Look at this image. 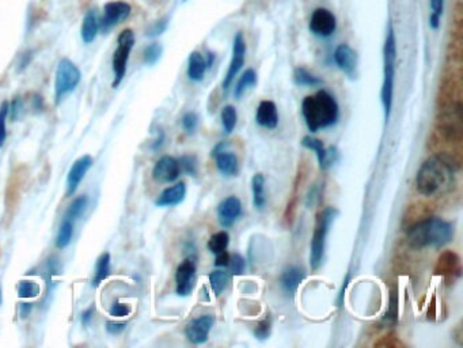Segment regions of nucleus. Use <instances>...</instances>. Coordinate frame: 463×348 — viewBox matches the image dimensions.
<instances>
[{"label": "nucleus", "mask_w": 463, "mask_h": 348, "mask_svg": "<svg viewBox=\"0 0 463 348\" xmlns=\"http://www.w3.org/2000/svg\"><path fill=\"white\" fill-rule=\"evenodd\" d=\"M455 162L447 155L430 157L416 175V188L427 198L443 196L455 187Z\"/></svg>", "instance_id": "obj_1"}, {"label": "nucleus", "mask_w": 463, "mask_h": 348, "mask_svg": "<svg viewBox=\"0 0 463 348\" xmlns=\"http://www.w3.org/2000/svg\"><path fill=\"white\" fill-rule=\"evenodd\" d=\"M408 244L413 249L441 248L454 238V226L437 216H427L407 229Z\"/></svg>", "instance_id": "obj_2"}, {"label": "nucleus", "mask_w": 463, "mask_h": 348, "mask_svg": "<svg viewBox=\"0 0 463 348\" xmlns=\"http://www.w3.org/2000/svg\"><path fill=\"white\" fill-rule=\"evenodd\" d=\"M301 113L308 131L314 134L334 125L340 117V108L329 91L320 90L303 100Z\"/></svg>", "instance_id": "obj_3"}, {"label": "nucleus", "mask_w": 463, "mask_h": 348, "mask_svg": "<svg viewBox=\"0 0 463 348\" xmlns=\"http://www.w3.org/2000/svg\"><path fill=\"white\" fill-rule=\"evenodd\" d=\"M395 60H397V40L393 25L387 28V34L383 47V85H382V104L384 109L386 122L390 118L393 95H394V81H395Z\"/></svg>", "instance_id": "obj_4"}, {"label": "nucleus", "mask_w": 463, "mask_h": 348, "mask_svg": "<svg viewBox=\"0 0 463 348\" xmlns=\"http://www.w3.org/2000/svg\"><path fill=\"white\" fill-rule=\"evenodd\" d=\"M336 216H337V209L333 207H327L318 215L317 225H315L313 239H311V251H310V265H311L313 271H317L322 264L327 232L330 230V226L334 222Z\"/></svg>", "instance_id": "obj_5"}, {"label": "nucleus", "mask_w": 463, "mask_h": 348, "mask_svg": "<svg viewBox=\"0 0 463 348\" xmlns=\"http://www.w3.org/2000/svg\"><path fill=\"white\" fill-rule=\"evenodd\" d=\"M82 79L81 70L70 58H61L57 64L55 78V101L60 104L61 100L72 93Z\"/></svg>", "instance_id": "obj_6"}, {"label": "nucleus", "mask_w": 463, "mask_h": 348, "mask_svg": "<svg viewBox=\"0 0 463 348\" xmlns=\"http://www.w3.org/2000/svg\"><path fill=\"white\" fill-rule=\"evenodd\" d=\"M134 45H135L134 30L125 29L124 31H121L117 38V48L113 55V72H114L113 87L114 88L121 85V82L127 74L128 60L134 49Z\"/></svg>", "instance_id": "obj_7"}, {"label": "nucleus", "mask_w": 463, "mask_h": 348, "mask_svg": "<svg viewBox=\"0 0 463 348\" xmlns=\"http://www.w3.org/2000/svg\"><path fill=\"white\" fill-rule=\"evenodd\" d=\"M131 11H132L131 6L125 1L117 0L107 3L104 7V15L102 18H100V30L107 34L118 24L124 22L131 15Z\"/></svg>", "instance_id": "obj_8"}, {"label": "nucleus", "mask_w": 463, "mask_h": 348, "mask_svg": "<svg viewBox=\"0 0 463 348\" xmlns=\"http://www.w3.org/2000/svg\"><path fill=\"white\" fill-rule=\"evenodd\" d=\"M246 58V41L244 34L241 31H238L234 37V42H233V56H231V61L227 70V74L224 77L223 81V88L227 91L233 82L235 81V77L240 74V71L242 70L244 64H245Z\"/></svg>", "instance_id": "obj_9"}, {"label": "nucleus", "mask_w": 463, "mask_h": 348, "mask_svg": "<svg viewBox=\"0 0 463 348\" xmlns=\"http://www.w3.org/2000/svg\"><path fill=\"white\" fill-rule=\"evenodd\" d=\"M439 132L446 142H461L462 139V112L461 106L453 109L439 120Z\"/></svg>", "instance_id": "obj_10"}, {"label": "nucleus", "mask_w": 463, "mask_h": 348, "mask_svg": "<svg viewBox=\"0 0 463 348\" xmlns=\"http://www.w3.org/2000/svg\"><path fill=\"white\" fill-rule=\"evenodd\" d=\"M308 29L314 35L321 38L333 35L337 29L336 15L327 8H317L310 18Z\"/></svg>", "instance_id": "obj_11"}, {"label": "nucleus", "mask_w": 463, "mask_h": 348, "mask_svg": "<svg viewBox=\"0 0 463 348\" xmlns=\"http://www.w3.org/2000/svg\"><path fill=\"white\" fill-rule=\"evenodd\" d=\"M196 261L188 258L182 261L175 271V292L180 296L191 295L196 283Z\"/></svg>", "instance_id": "obj_12"}, {"label": "nucleus", "mask_w": 463, "mask_h": 348, "mask_svg": "<svg viewBox=\"0 0 463 348\" xmlns=\"http://www.w3.org/2000/svg\"><path fill=\"white\" fill-rule=\"evenodd\" d=\"M435 274L437 276H443L447 280H457L462 275L461 258L453 251L443 252L436 261Z\"/></svg>", "instance_id": "obj_13"}, {"label": "nucleus", "mask_w": 463, "mask_h": 348, "mask_svg": "<svg viewBox=\"0 0 463 348\" xmlns=\"http://www.w3.org/2000/svg\"><path fill=\"white\" fill-rule=\"evenodd\" d=\"M215 324V319L211 315L200 316L197 319H191L185 328V336L191 345H203L208 340L210 332Z\"/></svg>", "instance_id": "obj_14"}, {"label": "nucleus", "mask_w": 463, "mask_h": 348, "mask_svg": "<svg viewBox=\"0 0 463 348\" xmlns=\"http://www.w3.org/2000/svg\"><path fill=\"white\" fill-rule=\"evenodd\" d=\"M227 145H228L226 142H220L212 150V157L217 161V168L220 173L226 177H234L238 174V171H240L238 158L234 152L226 150Z\"/></svg>", "instance_id": "obj_15"}, {"label": "nucleus", "mask_w": 463, "mask_h": 348, "mask_svg": "<svg viewBox=\"0 0 463 348\" xmlns=\"http://www.w3.org/2000/svg\"><path fill=\"white\" fill-rule=\"evenodd\" d=\"M301 145L311 151L315 152L317 155V159H318V164L321 166V169L327 171L329 169L338 158V152L334 147H329V148H325L324 143L317 139V138H313V136H304L303 141H301Z\"/></svg>", "instance_id": "obj_16"}, {"label": "nucleus", "mask_w": 463, "mask_h": 348, "mask_svg": "<svg viewBox=\"0 0 463 348\" xmlns=\"http://www.w3.org/2000/svg\"><path fill=\"white\" fill-rule=\"evenodd\" d=\"M180 174H181V169H180L178 159H175L170 155H164L161 159H158L154 166V171H152L154 180L161 184L174 182L180 177Z\"/></svg>", "instance_id": "obj_17"}, {"label": "nucleus", "mask_w": 463, "mask_h": 348, "mask_svg": "<svg viewBox=\"0 0 463 348\" xmlns=\"http://www.w3.org/2000/svg\"><path fill=\"white\" fill-rule=\"evenodd\" d=\"M242 215V203L237 196H228L218 205V219L221 228H231Z\"/></svg>", "instance_id": "obj_18"}, {"label": "nucleus", "mask_w": 463, "mask_h": 348, "mask_svg": "<svg viewBox=\"0 0 463 348\" xmlns=\"http://www.w3.org/2000/svg\"><path fill=\"white\" fill-rule=\"evenodd\" d=\"M91 166L93 158L90 155H83L74 162L67 174V196H72L78 191L84 175L91 169Z\"/></svg>", "instance_id": "obj_19"}, {"label": "nucleus", "mask_w": 463, "mask_h": 348, "mask_svg": "<svg viewBox=\"0 0 463 348\" xmlns=\"http://www.w3.org/2000/svg\"><path fill=\"white\" fill-rule=\"evenodd\" d=\"M334 61L337 67L350 78L354 79L357 70V54L348 44H341L334 51Z\"/></svg>", "instance_id": "obj_20"}, {"label": "nucleus", "mask_w": 463, "mask_h": 348, "mask_svg": "<svg viewBox=\"0 0 463 348\" xmlns=\"http://www.w3.org/2000/svg\"><path fill=\"white\" fill-rule=\"evenodd\" d=\"M256 121L260 127L267 129H274L278 125V111L273 101H261L257 113Z\"/></svg>", "instance_id": "obj_21"}, {"label": "nucleus", "mask_w": 463, "mask_h": 348, "mask_svg": "<svg viewBox=\"0 0 463 348\" xmlns=\"http://www.w3.org/2000/svg\"><path fill=\"white\" fill-rule=\"evenodd\" d=\"M306 272L303 268L291 265L285 268L280 276V286L288 295L295 294L299 289L300 283L304 280Z\"/></svg>", "instance_id": "obj_22"}, {"label": "nucleus", "mask_w": 463, "mask_h": 348, "mask_svg": "<svg viewBox=\"0 0 463 348\" xmlns=\"http://www.w3.org/2000/svg\"><path fill=\"white\" fill-rule=\"evenodd\" d=\"M187 196V185L185 182H177L175 185L166 188L158 196L155 204L158 207H174L182 203Z\"/></svg>", "instance_id": "obj_23"}, {"label": "nucleus", "mask_w": 463, "mask_h": 348, "mask_svg": "<svg viewBox=\"0 0 463 348\" xmlns=\"http://www.w3.org/2000/svg\"><path fill=\"white\" fill-rule=\"evenodd\" d=\"M98 33H100L98 11H97V8H88L87 13L84 14L82 30H81L83 42L84 44H91L97 38Z\"/></svg>", "instance_id": "obj_24"}, {"label": "nucleus", "mask_w": 463, "mask_h": 348, "mask_svg": "<svg viewBox=\"0 0 463 348\" xmlns=\"http://www.w3.org/2000/svg\"><path fill=\"white\" fill-rule=\"evenodd\" d=\"M208 70L205 58L200 52H191L188 60V78L191 82H201Z\"/></svg>", "instance_id": "obj_25"}, {"label": "nucleus", "mask_w": 463, "mask_h": 348, "mask_svg": "<svg viewBox=\"0 0 463 348\" xmlns=\"http://www.w3.org/2000/svg\"><path fill=\"white\" fill-rule=\"evenodd\" d=\"M251 192H253V205L257 209H264L267 204V195H265V177L262 174L257 173L253 175Z\"/></svg>", "instance_id": "obj_26"}, {"label": "nucleus", "mask_w": 463, "mask_h": 348, "mask_svg": "<svg viewBox=\"0 0 463 348\" xmlns=\"http://www.w3.org/2000/svg\"><path fill=\"white\" fill-rule=\"evenodd\" d=\"M110 275V255L104 253L98 258L95 264V272L93 278V286L98 287L105 279H108Z\"/></svg>", "instance_id": "obj_27"}, {"label": "nucleus", "mask_w": 463, "mask_h": 348, "mask_svg": "<svg viewBox=\"0 0 463 348\" xmlns=\"http://www.w3.org/2000/svg\"><path fill=\"white\" fill-rule=\"evenodd\" d=\"M256 85H257V74H256V71L251 70V68L246 70L245 72L242 74V77L240 78V81L237 82L235 87H234V97L237 100H241L246 91L249 88L256 86Z\"/></svg>", "instance_id": "obj_28"}, {"label": "nucleus", "mask_w": 463, "mask_h": 348, "mask_svg": "<svg viewBox=\"0 0 463 348\" xmlns=\"http://www.w3.org/2000/svg\"><path fill=\"white\" fill-rule=\"evenodd\" d=\"M74 223L75 222H72L67 218L63 219L58 232H57V237H56L55 244L58 249H64L71 244V239L74 235Z\"/></svg>", "instance_id": "obj_29"}, {"label": "nucleus", "mask_w": 463, "mask_h": 348, "mask_svg": "<svg viewBox=\"0 0 463 348\" xmlns=\"http://www.w3.org/2000/svg\"><path fill=\"white\" fill-rule=\"evenodd\" d=\"M294 82H295V85L303 87H318L324 84L322 79H320L318 77H315L313 72H310L308 70H306L303 67L295 70Z\"/></svg>", "instance_id": "obj_30"}, {"label": "nucleus", "mask_w": 463, "mask_h": 348, "mask_svg": "<svg viewBox=\"0 0 463 348\" xmlns=\"http://www.w3.org/2000/svg\"><path fill=\"white\" fill-rule=\"evenodd\" d=\"M230 278H231V275L226 271H214L210 274V283L217 296H220L221 292L227 289V286L230 283Z\"/></svg>", "instance_id": "obj_31"}, {"label": "nucleus", "mask_w": 463, "mask_h": 348, "mask_svg": "<svg viewBox=\"0 0 463 348\" xmlns=\"http://www.w3.org/2000/svg\"><path fill=\"white\" fill-rule=\"evenodd\" d=\"M228 244H230V235H228V232L223 230V232H217V234H214V235L210 238L207 246H208V251H210L211 253L219 255V253L227 251Z\"/></svg>", "instance_id": "obj_32"}, {"label": "nucleus", "mask_w": 463, "mask_h": 348, "mask_svg": "<svg viewBox=\"0 0 463 348\" xmlns=\"http://www.w3.org/2000/svg\"><path fill=\"white\" fill-rule=\"evenodd\" d=\"M87 205H88V199H87L86 195H82V196L77 198L72 203L70 204V207H68L64 218H67V219H70L72 222L78 221L82 216L83 212L86 211Z\"/></svg>", "instance_id": "obj_33"}, {"label": "nucleus", "mask_w": 463, "mask_h": 348, "mask_svg": "<svg viewBox=\"0 0 463 348\" xmlns=\"http://www.w3.org/2000/svg\"><path fill=\"white\" fill-rule=\"evenodd\" d=\"M237 121H238L237 109L233 105L224 106L221 111V125H223L224 132L231 134L237 127Z\"/></svg>", "instance_id": "obj_34"}, {"label": "nucleus", "mask_w": 463, "mask_h": 348, "mask_svg": "<svg viewBox=\"0 0 463 348\" xmlns=\"http://www.w3.org/2000/svg\"><path fill=\"white\" fill-rule=\"evenodd\" d=\"M162 54H164V48L161 44L158 42H154V44H150L146 49H144V54H143V58H144V63L147 65H155L161 58H162Z\"/></svg>", "instance_id": "obj_35"}, {"label": "nucleus", "mask_w": 463, "mask_h": 348, "mask_svg": "<svg viewBox=\"0 0 463 348\" xmlns=\"http://www.w3.org/2000/svg\"><path fill=\"white\" fill-rule=\"evenodd\" d=\"M40 295V286L34 280H21L18 285V296L19 298H36Z\"/></svg>", "instance_id": "obj_36"}, {"label": "nucleus", "mask_w": 463, "mask_h": 348, "mask_svg": "<svg viewBox=\"0 0 463 348\" xmlns=\"http://www.w3.org/2000/svg\"><path fill=\"white\" fill-rule=\"evenodd\" d=\"M431 17H430V26L434 30L440 28L441 15L444 11V0H431Z\"/></svg>", "instance_id": "obj_37"}, {"label": "nucleus", "mask_w": 463, "mask_h": 348, "mask_svg": "<svg viewBox=\"0 0 463 348\" xmlns=\"http://www.w3.org/2000/svg\"><path fill=\"white\" fill-rule=\"evenodd\" d=\"M180 169L191 177H196L198 173V162L194 155H184L178 159Z\"/></svg>", "instance_id": "obj_38"}, {"label": "nucleus", "mask_w": 463, "mask_h": 348, "mask_svg": "<svg viewBox=\"0 0 463 348\" xmlns=\"http://www.w3.org/2000/svg\"><path fill=\"white\" fill-rule=\"evenodd\" d=\"M228 274L233 276H240L245 272L246 261L241 255H233L230 256V261H228Z\"/></svg>", "instance_id": "obj_39"}, {"label": "nucleus", "mask_w": 463, "mask_h": 348, "mask_svg": "<svg viewBox=\"0 0 463 348\" xmlns=\"http://www.w3.org/2000/svg\"><path fill=\"white\" fill-rule=\"evenodd\" d=\"M7 117H8V102L4 101L0 105V148L7 139Z\"/></svg>", "instance_id": "obj_40"}, {"label": "nucleus", "mask_w": 463, "mask_h": 348, "mask_svg": "<svg viewBox=\"0 0 463 348\" xmlns=\"http://www.w3.org/2000/svg\"><path fill=\"white\" fill-rule=\"evenodd\" d=\"M271 325H272L271 317H267V319H262V321L257 325V328H256V331H254L256 338H257L258 340H265V339H268L269 335H271Z\"/></svg>", "instance_id": "obj_41"}, {"label": "nucleus", "mask_w": 463, "mask_h": 348, "mask_svg": "<svg viewBox=\"0 0 463 348\" xmlns=\"http://www.w3.org/2000/svg\"><path fill=\"white\" fill-rule=\"evenodd\" d=\"M398 319V296L395 291H391L390 295V306H389V312L386 313V319L391 324H394Z\"/></svg>", "instance_id": "obj_42"}, {"label": "nucleus", "mask_w": 463, "mask_h": 348, "mask_svg": "<svg viewBox=\"0 0 463 348\" xmlns=\"http://www.w3.org/2000/svg\"><path fill=\"white\" fill-rule=\"evenodd\" d=\"M168 26V18L167 17H164L158 21H155L148 29H147V35L148 37H158L161 34H164L166 29Z\"/></svg>", "instance_id": "obj_43"}, {"label": "nucleus", "mask_w": 463, "mask_h": 348, "mask_svg": "<svg viewBox=\"0 0 463 348\" xmlns=\"http://www.w3.org/2000/svg\"><path fill=\"white\" fill-rule=\"evenodd\" d=\"M181 122H182V128L185 129V132L194 134V131H196V128L198 125V117H197L196 113H193V112H188V113H185L182 116Z\"/></svg>", "instance_id": "obj_44"}, {"label": "nucleus", "mask_w": 463, "mask_h": 348, "mask_svg": "<svg viewBox=\"0 0 463 348\" xmlns=\"http://www.w3.org/2000/svg\"><path fill=\"white\" fill-rule=\"evenodd\" d=\"M110 316L113 317H125L131 313V308L121 302H114L109 309Z\"/></svg>", "instance_id": "obj_45"}, {"label": "nucleus", "mask_w": 463, "mask_h": 348, "mask_svg": "<svg viewBox=\"0 0 463 348\" xmlns=\"http://www.w3.org/2000/svg\"><path fill=\"white\" fill-rule=\"evenodd\" d=\"M22 108H24V104H22V100L19 97H15L13 100L11 104H8V115L11 116V120H18L21 113H22Z\"/></svg>", "instance_id": "obj_46"}, {"label": "nucleus", "mask_w": 463, "mask_h": 348, "mask_svg": "<svg viewBox=\"0 0 463 348\" xmlns=\"http://www.w3.org/2000/svg\"><path fill=\"white\" fill-rule=\"evenodd\" d=\"M127 328V322H116V321H108L107 322V332L109 335H121Z\"/></svg>", "instance_id": "obj_47"}, {"label": "nucleus", "mask_w": 463, "mask_h": 348, "mask_svg": "<svg viewBox=\"0 0 463 348\" xmlns=\"http://www.w3.org/2000/svg\"><path fill=\"white\" fill-rule=\"evenodd\" d=\"M375 346H378V347H397V346H401V343L398 342V339L393 333H390V335L382 338L381 342L377 343Z\"/></svg>", "instance_id": "obj_48"}, {"label": "nucleus", "mask_w": 463, "mask_h": 348, "mask_svg": "<svg viewBox=\"0 0 463 348\" xmlns=\"http://www.w3.org/2000/svg\"><path fill=\"white\" fill-rule=\"evenodd\" d=\"M228 261H230V255L227 253V251H224V252L217 255L215 265L219 267V268H226L228 265Z\"/></svg>", "instance_id": "obj_49"}, {"label": "nucleus", "mask_w": 463, "mask_h": 348, "mask_svg": "<svg viewBox=\"0 0 463 348\" xmlns=\"http://www.w3.org/2000/svg\"><path fill=\"white\" fill-rule=\"evenodd\" d=\"M31 309H33V305H31V303H28V302L21 303V305H19V316H21L22 319H28V316L30 315Z\"/></svg>", "instance_id": "obj_50"}, {"label": "nucleus", "mask_w": 463, "mask_h": 348, "mask_svg": "<svg viewBox=\"0 0 463 348\" xmlns=\"http://www.w3.org/2000/svg\"><path fill=\"white\" fill-rule=\"evenodd\" d=\"M91 317H93V308H91V309H88V310H86V312L83 313L82 315L83 326H87V325L90 324V321H91Z\"/></svg>", "instance_id": "obj_51"}, {"label": "nucleus", "mask_w": 463, "mask_h": 348, "mask_svg": "<svg viewBox=\"0 0 463 348\" xmlns=\"http://www.w3.org/2000/svg\"><path fill=\"white\" fill-rule=\"evenodd\" d=\"M30 58H31V54H30V52H26V54L22 56V60H21V63H19V70H21V71L25 70V68L28 67Z\"/></svg>", "instance_id": "obj_52"}, {"label": "nucleus", "mask_w": 463, "mask_h": 348, "mask_svg": "<svg viewBox=\"0 0 463 348\" xmlns=\"http://www.w3.org/2000/svg\"><path fill=\"white\" fill-rule=\"evenodd\" d=\"M164 132H159V136H158V139H157V141H155V143L152 145V150H158L161 145H164Z\"/></svg>", "instance_id": "obj_53"}, {"label": "nucleus", "mask_w": 463, "mask_h": 348, "mask_svg": "<svg viewBox=\"0 0 463 348\" xmlns=\"http://www.w3.org/2000/svg\"><path fill=\"white\" fill-rule=\"evenodd\" d=\"M0 305H1V289H0Z\"/></svg>", "instance_id": "obj_54"}, {"label": "nucleus", "mask_w": 463, "mask_h": 348, "mask_svg": "<svg viewBox=\"0 0 463 348\" xmlns=\"http://www.w3.org/2000/svg\"><path fill=\"white\" fill-rule=\"evenodd\" d=\"M184 1H187V0H184Z\"/></svg>", "instance_id": "obj_55"}]
</instances>
